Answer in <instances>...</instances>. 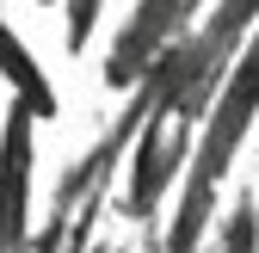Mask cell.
<instances>
[{"instance_id": "cell-1", "label": "cell", "mask_w": 259, "mask_h": 253, "mask_svg": "<svg viewBox=\"0 0 259 253\" xmlns=\"http://www.w3.org/2000/svg\"><path fill=\"white\" fill-rule=\"evenodd\" d=\"M216 253H259V198H253V192H241V198H235V210L222 216Z\"/></svg>"}]
</instances>
